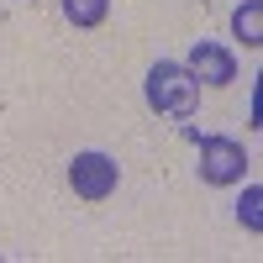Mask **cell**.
Here are the masks:
<instances>
[{
  "label": "cell",
  "instance_id": "obj_7",
  "mask_svg": "<svg viewBox=\"0 0 263 263\" xmlns=\"http://www.w3.org/2000/svg\"><path fill=\"white\" fill-rule=\"evenodd\" d=\"M237 221H242L248 232H263V190L258 184L242 190V200H237Z\"/></svg>",
  "mask_w": 263,
  "mask_h": 263
},
{
  "label": "cell",
  "instance_id": "obj_1",
  "mask_svg": "<svg viewBox=\"0 0 263 263\" xmlns=\"http://www.w3.org/2000/svg\"><path fill=\"white\" fill-rule=\"evenodd\" d=\"M147 105L163 111V116H174V121H190L195 105H200V79H195L184 63H174V58L153 63L147 69Z\"/></svg>",
  "mask_w": 263,
  "mask_h": 263
},
{
  "label": "cell",
  "instance_id": "obj_2",
  "mask_svg": "<svg viewBox=\"0 0 263 263\" xmlns=\"http://www.w3.org/2000/svg\"><path fill=\"white\" fill-rule=\"evenodd\" d=\"M116 179H121V168L111 153H74V163H69V184L79 200H105V195H116Z\"/></svg>",
  "mask_w": 263,
  "mask_h": 263
},
{
  "label": "cell",
  "instance_id": "obj_4",
  "mask_svg": "<svg viewBox=\"0 0 263 263\" xmlns=\"http://www.w3.org/2000/svg\"><path fill=\"white\" fill-rule=\"evenodd\" d=\"M184 69L200 79V84H232L237 79V58L221 48V42H195L190 58H184Z\"/></svg>",
  "mask_w": 263,
  "mask_h": 263
},
{
  "label": "cell",
  "instance_id": "obj_3",
  "mask_svg": "<svg viewBox=\"0 0 263 263\" xmlns=\"http://www.w3.org/2000/svg\"><path fill=\"white\" fill-rule=\"evenodd\" d=\"M200 179L205 184H242V174H248V153L242 142H232V137H200Z\"/></svg>",
  "mask_w": 263,
  "mask_h": 263
},
{
  "label": "cell",
  "instance_id": "obj_6",
  "mask_svg": "<svg viewBox=\"0 0 263 263\" xmlns=\"http://www.w3.org/2000/svg\"><path fill=\"white\" fill-rule=\"evenodd\" d=\"M63 16H69L74 27H100V21L111 16V0H63Z\"/></svg>",
  "mask_w": 263,
  "mask_h": 263
},
{
  "label": "cell",
  "instance_id": "obj_5",
  "mask_svg": "<svg viewBox=\"0 0 263 263\" xmlns=\"http://www.w3.org/2000/svg\"><path fill=\"white\" fill-rule=\"evenodd\" d=\"M232 32L248 42V48H258L263 42V0H248V6H237V16H232Z\"/></svg>",
  "mask_w": 263,
  "mask_h": 263
}]
</instances>
